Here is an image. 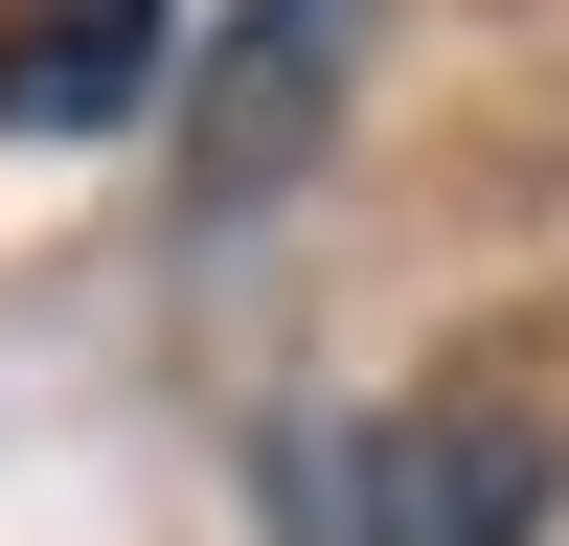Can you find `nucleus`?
I'll return each mask as SVG.
<instances>
[{
  "label": "nucleus",
  "mask_w": 569,
  "mask_h": 546,
  "mask_svg": "<svg viewBox=\"0 0 569 546\" xmlns=\"http://www.w3.org/2000/svg\"><path fill=\"white\" fill-rule=\"evenodd\" d=\"M547 433L501 410H297L273 433V546H525Z\"/></svg>",
  "instance_id": "nucleus-1"
},
{
  "label": "nucleus",
  "mask_w": 569,
  "mask_h": 546,
  "mask_svg": "<svg viewBox=\"0 0 569 546\" xmlns=\"http://www.w3.org/2000/svg\"><path fill=\"white\" fill-rule=\"evenodd\" d=\"M342 69H365V0H228L206 136H182V205H273V182L342 136Z\"/></svg>",
  "instance_id": "nucleus-2"
},
{
  "label": "nucleus",
  "mask_w": 569,
  "mask_h": 546,
  "mask_svg": "<svg viewBox=\"0 0 569 546\" xmlns=\"http://www.w3.org/2000/svg\"><path fill=\"white\" fill-rule=\"evenodd\" d=\"M160 69V0H0V114L23 136H114Z\"/></svg>",
  "instance_id": "nucleus-3"
}]
</instances>
